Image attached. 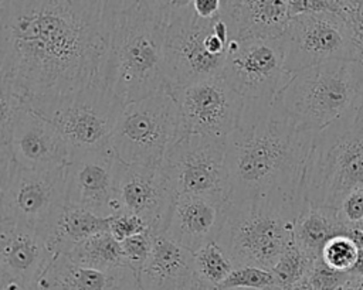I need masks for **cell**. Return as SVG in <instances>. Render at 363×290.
<instances>
[{
	"label": "cell",
	"mask_w": 363,
	"mask_h": 290,
	"mask_svg": "<svg viewBox=\"0 0 363 290\" xmlns=\"http://www.w3.org/2000/svg\"><path fill=\"white\" fill-rule=\"evenodd\" d=\"M119 161L112 147L74 156L65 167L67 202L99 216L113 215Z\"/></svg>",
	"instance_id": "ac0fdd59"
},
{
	"label": "cell",
	"mask_w": 363,
	"mask_h": 290,
	"mask_svg": "<svg viewBox=\"0 0 363 290\" xmlns=\"http://www.w3.org/2000/svg\"><path fill=\"white\" fill-rule=\"evenodd\" d=\"M108 231L111 235L122 242L130 236H135L138 233H143L150 231L147 222L133 214L126 212H116L111 216H108Z\"/></svg>",
	"instance_id": "d6a6232c"
},
{
	"label": "cell",
	"mask_w": 363,
	"mask_h": 290,
	"mask_svg": "<svg viewBox=\"0 0 363 290\" xmlns=\"http://www.w3.org/2000/svg\"><path fill=\"white\" fill-rule=\"evenodd\" d=\"M342 219L349 225H356L363 219V188L349 192L339 207Z\"/></svg>",
	"instance_id": "d590c367"
},
{
	"label": "cell",
	"mask_w": 363,
	"mask_h": 290,
	"mask_svg": "<svg viewBox=\"0 0 363 290\" xmlns=\"http://www.w3.org/2000/svg\"><path fill=\"white\" fill-rule=\"evenodd\" d=\"M138 290H143V289H142V287H140V286H138Z\"/></svg>",
	"instance_id": "bcb514c9"
},
{
	"label": "cell",
	"mask_w": 363,
	"mask_h": 290,
	"mask_svg": "<svg viewBox=\"0 0 363 290\" xmlns=\"http://www.w3.org/2000/svg\"><path fill=\"white\" fill-rule=\"evenodd\" d=\"M112 24L99 0H0V86L28 103L102 79Z\"/></svg>",
	"instance_id": "6da1fadb"
},
{
	"label": "cell",
	"mask_w": 363,
	"mask_h": 290,
	"mask_svg": "<svg viewBox=\"0 0 363 290\" xmlns=\"http://www.w3.org/2000/svg\"><path fill=\"white\" fill-rule=\"evenodd\" d=\"M350 274H353V276H359V277H363V249H359L357 260H356L354 266L352 267Z\"/></svg>",
	"instance_id": "ab89813d"
},
{
	"label": "cell",
	"mask_w": 363,
	"mask_h": 290,
	"mask_svg": "<svg viewBox=\"0 0 363 290\" xmlns=\"http://www.w3.org/2000/svg\"><path fill=\"white\" fill-rule=\"evenodd\" d=\"M343 17L350 25L357 59L363 62V0H345Z\"/></svg>",
	"instance_id": "e575fe53"
},
{
	"label": "cell",
	"mask_w": 363,
	"mask_h": 290,
	"mask_svg": "<svg viewBox=\"0 0 363 290\" xmlns=\"http://www.w3.org/2000/svg\"><path fill=\"white\" fill-rule=\"evenodd\" d=\"M275 277L271 270L257 266H237L220 286L223 290L230 289H267L275 286Z\"/></svg>",
	"instance_id": "f1b7e54d"
},
{
	"label": "cell",
	"mask_w": 363,
	"mask_h": 290,
	"mask_svg": "<svg viewBox=\"0 0 363 290\" xmlns=\"http://www.w3.org/2000/svg\"><path fill=\"white\" fill-rule=\"evenodd\" d=\"M138 276L128 266L95 269L58 255L41 277L43 290H138Z\"/></svg>",
	"instance_id": "7402d4cb"
},
{
	"label": "cell",
	"mask_w": 363,
	"mask_h": 290,
	"mask_svg": "<svg viewBox=\"0 0 363 290\" xmlns=\"http://www.w3.org/2000/svg\"><path fill=\"white\" fill-rule=\"evenodd\" d=\"M191 7L201 18H216L220 16L221 0H193Z\"/></svg>",
	"instance_id": "8d00e7d4"
},
{
	"label": "cell",
	"mask_w": 363,
	"mask_h": 290,
	"mask_svg": "<svg viewBox=\"0 0 363 290\" xmlns=\"http://www.w3.org/2000/svg\"><path fill=\"white\" fill-rule=\"evenodd\" d=\"M352 226L342 219L339 208L316 207L306 202L294 224V242L316 260L332 238L347 236Z\"/></svg>",
	"instance_id": "603a6c76"
},
{
	"label": "cell",
	"mask_w": 363,
	"mask_h": 290,
	"mask_svg": "<svg viewBox=\"0 0 363 290\" xmlns=\"http://www.w3.org/2000/svg\"><path fill=\"white\" fill-rule=\"evenodd\" d=\"M13 160L27 168H64L71 150L55 124L26 103L14 122L9 149L0 151V171H6Z\"/></svg>",
	"instance_id": "2e32d148"
},
{
	"label": "cell",
	"mask_w": 363,
	"mask_h": 290,
	"mask_svg": "<svg viewBox=\"0 0 363 290\" xmlns=\"http://www.w3.org/2000/svg\"><path fill=\"white\" fill-rule=\"evenodd\" d=\"M223 76L245 100H274L292 78L282 38L230 40Z\"/></svg>",
	"instance_id": "7c38bea8"
},
{
	"label": "cell",
	"mask_w": 363,
	"mask_h": 290,
	"mask_svg": "<svg viewBox=\"0 0 363 290\" xmlns=\"http://www.w3.org/2000/svg\"><path fill=\"white\" fill-rule=\"evenodd\" d=\"M363 188V98L342 117L313 134L306 171L305 201L339 208L345 197Z\"/></svg>",
	"instance_id": "277c9868"
},
{
	"label": "cell",
	"mask_w": 363,
	"mask_h": 290,
	"mask_svg": "<svg viewBox=\"0 0 363 290\" xmlns=\"http://www.w3.org/2000/svg\"><path fill=\"white\" fill-rule=\"evenodd\" d=\"M173 96L186 134L227 139L240 126L245 99L223 75L191 83Z\"/></svg>",
	"instance_id": "4fadbf2b"
},
{
	"label": "cell",
	"mask_w": 363,
	"mask_h": 290,
	"mask_svg": "<svg viewBox=\"0 0 363 290\" xmlns=\"http://www.w3.org/2000/svg\"><path fill=\"white\" fill-rule=\"evenodd\" d=\"M67 256L75 263L95 269H115L126 266L121 242L116 240L109 231L99 232L78 246Z\"/></svg>",
	"instance_id": "d4e9b609"
},
{
	"label": "cell",
	"mask_w": 363,
	"mask_h": 290,
	"mask_svg": "<svg viewBox=\"0 0 363 290\" xmlns=\"http://www.w3.org/2000/svg\"><path fill=\"white\" fill-rule=\"evenodd\" d=\"M291 290H316L309 282H308V279L305 277L303 280H301V282H298Z\"/></svg>",
	"instance_id": "b9f144b4"
},
{
	"label": "cell",
	"mask_w": 363,
	"mask_h": 290,
	"mask_svg": "<svg viewBox=\"0 0 363 290\" xmlns=\"http://www.w3.org/2000/svg\"><path fill=\"white\" fill-rule=\"evenodd\" d=\"M166 30L139 3L115 17L102 81L122 103L169 92L163 58Z\"/></svg>",
	"instance_id": "3957f363"
},
{
	"label": "cell",
	"mask_w": 363,
	"mask_h": 290,
	"mask_svg": "<svg viewBox=\"0 0 363 290\" xmlns=\"http://www.w3.org/2000/svg\"><path fill=\"white\" fill-rule=\"evenodd\" d=\"M350 277L349 272H339L329 267L320 257H318L306 279L316 290H340V287Z\"/></svg>",
	"instance_id": "1f68e13d"
},
{
	"label": "cell",
	"mask_w": 363,
	"mask_h": 290,
	"mask_svg": "<svg viewBox=\"0 0 363 290\" xmlns=\"http://www.w3.org/2000/svg\"><path fill=\"white\" fill-rule=\"evenodd\" d=\"M138 282L143 290H191L194 253L164 233H153L152 252Z\"/></svg>",
	"instance_id": "44dd1931"
},
{
	"label": "cell",
	"mask_w": 363,
	"mask_h": 290,
	"mask_svg": "<svg viewBox=\"0 0 363 290\" xmlns=\"http://www.w3.org/2000/svg\"><path fill=\"white\" fill-rule=\"evenodd\" d=\"M313 262L315 259L308 256L294 242L271 269L277 286L282 287L284 290H291L298 282L308 276Z\"/></svg>",
	"instance_id": "4316f807"
},
{
	"label": "cell",
	"mask_w": 363,
	"mask_h": 290,
	"mask_svg": "<svg viewBox=\"0 0 363 290\" xmlns=\"http://www.w3.org/2000/svg\"><path fill=\"white\" fill-rule=\"evenodd\" d=\"M186 136L179 105L169 92L126 103L119 115L112 150L125 164L162 167Z\"/></svg>",
	"instance_id": "9c48e42d"
},
{
	"label": "cell",
	"mask_w": 363,
	"mask_h": 290,
	"mask_svg": "<svg viewBox=\"0 0 363 290\" xmlns=\"http://www.w3.org/2000/svg\"><path fill=\"white\" fill-rule=\"evenodd\" d=\"M108 231V216H99L88 209L67 204L47 235L51 250L68 255L88 238Z\"/></svg>",
	"instance_id": "cb8c5ba5"
},
{
	"label": "cell",
	"mask_w": 363,
	"mask_h": 290,
	"mask_svg": "<svg viewBox=\"0 0 363 290\" xmlns=\"http://www.w3.org/2000/svg\"><path fill=\"white\" fill-rule=\"evenodd\" d=\"M299 214L301 209L271 199L230 202L217 242L234 267L271 270L294 243V224Z\"/></svg>",
	"instance_id": "8992f818"
},
{
	"label": "cell",
	"mask_w": 363,
	"mask_h": 290,
	"mask_svg": "<svg viewBox=\"0 0 363 290\" xmlns=\"http://www.w3.org/2000/svg\"><path fill=\"white\" fill-rule=\"evenodd\" d=\"M230 40L279 38L291 20L289 0H221Z\"/></svg>",
	"instance_id": "ffe728a7"
},
{
	"label": "cell",
	"mask_w": 363,
	"mask_h": 290,
	"mask_svg": "<svg viewBox=\"0 0 363 290\" xmlns=\"http://www.w3.org/2000/svg\"><path fill=\"white\" fill-rule=\"evenodd\" d=\"M345 0H289V16L335 13L343 16Z\"/></svg>",
	"instance_id": "836d02e7"
},
{
	"label": "cell",
	"mask_w": 363,
	"mask_h": 290,
	"mask_svg": "<svg viewBox=\"0 0 363 290\" xmlns=\"http://www.w3.org/2000/svg\"><path fill=\"white\" fill-rule=\"evenodd\" d=\"M289 74L333 61H359L347 20L335 13L292 17L281 35Z\"/></svg>",
	"instance_id": "8fae6325"
},
{
	"label": "cell",
	"mask_w": 363,
	"mask_h": 290,
	"mask_svg": "<svg viewBox=\"0 0 363 290\" xmlns=\"http://www.w3.org/2000/svg\"><path fill=\"white\" fill-rule=\"evenodd\" d=\"M224 192L177 194L170 209L164 235L177 245L196 252L217 240L228 211Z\"/></svg>",
	"instance_id": "d6986e66"
},
{
	"label": "cell",
	"mask_w": 363,
	"mask_h": 290,
	"mask_svg": "<svg viewBox=\"0 0 363 290\" xmlns=\"http://www.w3.org/2000/svg\"><path fill=\"white\" fill-rule=\"evenodd\" d=\"M153 246V233L150 231L138 233L121 242L122 253L126 262V266L139 276L140 270L143 269Z\"/></svg>",
	"instance_id": "f546056e"
},
{
	"label": "cell",
	"mask_w": 363,
	"mask_h": 290,
	"mask_svg": "<svg viewBox=\"0 0 363 290\" xmlns=\"http://www.w3.org/2000/svg\"><path fill=\"white\" fill-rule=\"evenodd\" d=\"M363 98V62L333 61L292 75L274 99L301 132L318 133Z\"/></svg>",
	"instance_id": "5b68a950"
},
{
	"label": "cell",
	"mask_w": 363,
	"mask_h": 290,
	"mask_svg": "<svg viewBox=\"0 0 363 290\" xmlns=\"http://www.w3.org/2000/svg\"><path fill=\"white\" fill-rule=\"evenodd\" d=\"M67 204L65 167L27 168L13 160L0 171V219L28 225L47 236Z\"/></svg>",
	"instance_id": "30bf717a"
},
{
	"label": "cell",
	"mask_w": 363,
	"mask_h": 290,
	"mask_svg": "<svg viewBox=\"0 0 363 290\" xmlns=\"http://www.w3.org/2000/svg\"><path fill=\"white\" fill-rule=\"evenodd\" d=\"M340 290H363V277L353 276L347 279V282L340 287Z\"/></svg>",
	"instance_id": "f35d334b"
},
{
	"label": "cell",
	"mask_w": 363,
	"mask_h": 290,
	"mask_svg": "<svg viewBox=\"0 0 363 290\" xmlns=\"http://www.w3.org/2000/svg\"><path fill=\"white\" fill-rule=\"evenodd\" d=\"M55 257L43 232L11 219H0L1 287L38 286Z\"/></svg>",
	"instance_id": "e0dca14e"
},
{
	"label": "cell",
	"mask_w": 363,
	"mask_h": 290,
	"mask_svg": "<svg viewBox=\"0 0 363 290\" xmlns=\"http://www.w3.org/2000/svg\"><path fill=\"white\" fill-rule=\"evenodd\" d=\"M138 3L167 27L193 8V0H139Z\"/></svg>",
	"instance_id": "4dcf8cb0"
},
{
	"label": "cell",
	"mask_w": 363,
	"mask_h": 290,
	"mask_svg": "<svg viewBox=\"0 0 363 290\" xmlns=\"http://www.w3.org/2000/svg\"><path fill=\"white\" fill-rule=\"evenodd\" d=\"M194 253V277L208 286L220 287L233 272L234 265L218 245L210 242Z\"/></svg>",
	"instance_id": "484cf974"
},
{
	"label": "cell",
	"mask_w": 363,
	"mask_h": 290,
	"mask_svg": "<svg viewBox=\"0 0 363 290\" xmlns=\"http://www.w3.org/2000/svg\"><path fill=\"white\" fill-rule=\"evenodd\" d=\"M356 225H357V228H359V229L363 232V219H362L359 224H356Z\"/></svg>",
	"instance_id": "f6af8a7d"
},
{
	"label": "cell",
	"mask_w": 363,
	"mask_h": 290,
	"mask_svg": "<svg viewBox=\"0 0 363 290\" xmlns=\"http://www.w3.org/2000/svg\"><path fill=\"white\" fill-rule=\"evenodd\" d=\"M225 139L186 134L162 166L176 194H227Z\"/></svg>",
	"instance_id": "5bb4252c"
},
{
	"label": "cell",
	"mask_w": 363,
	"mask_h": 290,
	"mask_svg": "<svg viewBox=\"0 0 363 290\" xmlns=\"http://www.w3.org/2000/svg\"><path fill=\"white\" fill-rule=\"evenodd\" d=\"M27 105L55 124L71 150V158L77 154L111 149L125 106L102 79L77 92L35 99Z\"/></svg>",
	"instance_id": "52a82bcc"
},
{
	"label": "cell",
	"mask_w": 363,
	"mask_h": 290,
	"mask_svg": "<svg viewBox=\"0 0 363 290\" xmlns=\"http://www.w3.org/2000/svg\"><path fill=\"white\" fill-rule=\"evenodd\" d=\"M105 14L109 20H115V17L129 8H132L139 0H99Z\"/></svg>",
	"instance_id": "74e56055"
},
{
	"label": "cell",
	"mask_w": 363,
	"mask_h": 290,
	"mask_svg": "<svg viewBox=\"0 0 363 290\" xmlns=\"http://www.w3.org/2000/svg\"><path fill=\"white\" fill-rule=\"evenodd\" d=\"M312 140L313 133L298 130L274 100H245L238 129L225 139L230 202L261 198L302 211Z\"/></svg>",
	"instance_id": "7a4b0ae2"
},
{
	"label": "cell",
	"mask_w": 363,
	"mask_h": 290,
	"mask_svg": "<svg viewBox=\"0 0 363 290\" xmlns=\"http://www.w3.org/2000/svg\"><path fill=\"white\" fill-rule=\"evenodd\" d=\"M1 290H43L38 286H33V287H1Z\"/></svg>",
	"instance_id": "7bdbcfd3"
},
{
	"label": "cell",
	"mask_w": 363,
	"mask_h": 290,
	"mask_svg": "<svg viewBox=\"0 0 363 290\" xmlns=\"http://www.w3.org/2000/svg\"><path fill=\"white\" fill-rule=\"evenodd\" d=\"M359 255L357 245L346 235L332 238L323 248L320 259L332 269L349 272L354 266Z\"/></svg>",
	"instance_id": "83f0119b"
},
{
	"label": "cell",
	"mask_w": 363,
	"mask_h": 290,
	"mask_svg": "<svg viewBox=\"0 0 363 290\" xmlns=\"http://www.w3.org/2000/svg\"><path fill=\"white\" fill-rule=\"evenodd\" d=\"M191 290H223V289L221 287H216V286H208V284H206V283H203V282H200V280H197L194 277Z\"/></svg>",
	"instance_id": "60d3db41"
},
{
	"label": "cell",
	"mask_w": 363,
	"mask_h": 290,
	"mask_svg": "<svg viewBox=\"0 0 363 290\" xmlns=\"http://www.w3.org/2000/svg\"><path fill=\"white\" fill-rule=\"evenodd\" d=\"M230 290H257V289H230ZM261 290H284V289L275 284V286H271V287H267V289H261Z\"/></svg>",
	"instance_id": "ee69618b"
},
{
	"label": "cell",
	"mask_w": 363,
	"mask_h": 290,
	"mask_svg": "<svg viewBox=\"0 0 363 290\" xmlns=\"http://www.w3.org/2000/svg\"><path fill=\"white\" fill-rule=\"evenodd\" d=\"M230 34L224 20L201 18L189 10L173 21L164 37L163 58L169 92L223 75Z\"/></svg>",
	"instance_id": "ba28073f"
},
{
	"label": "cell",
	"mask_w": 363,
	"mask_h": 290,
	"mask_svg": "<svg viewBox=\"0 0 363 290\" xmlns=\"http://www.w3.org/2000/svg\"><path fill=\"white\" fill-rule=\"evenodd\" d=\"M176 195L162 167L119 161L113 195L115 214L138 215L147 222L152 233H164Z\"/></svg>",
	"instance_id": "9a60e30c"
}]
</instances>
